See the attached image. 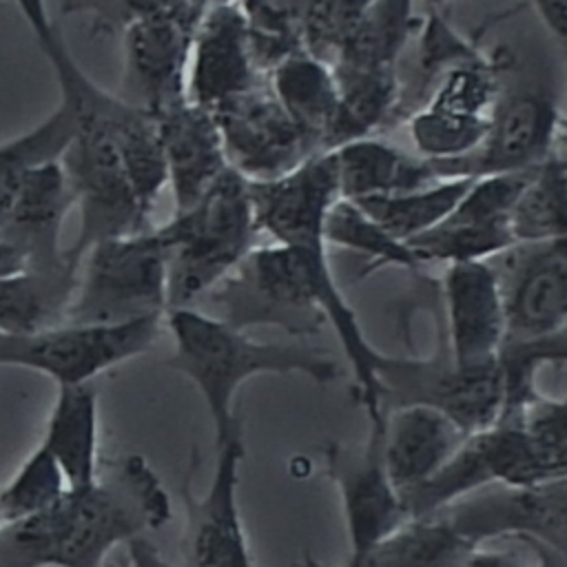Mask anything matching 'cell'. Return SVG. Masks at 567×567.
Wrapping results in <instances>:
<instances>
[{"label":"cell","instance_id":"40","mask_svg":"<svg viewBox=\"0 0 567 567\" xmlns=\"http://www.w3.org/2000/svg\"><path fill=\"white\" fill-rule=\"evenodd\" d=\"M24 268H27V264H24L22 255L18 252V248L7 239V235L0 228V279L16 275Z\"/></svg>","mask_w":567,"mask_h":567},{"label":"cell","instance_id":"7","mask_svg":"<svg viewBox=\"0 0 567 567\" xmlns=\"http://www.w3.org/2000/svg\"><path fill=\"white\" fill-rule=\"evenodd\" d=\"M381 405H427L445 414L467 436L496 425L505 412V377L501 357L458 365L445 343L430 359L385 357L379 372Z\"/></svg>","mask_w":567,"mask_h":567},{"label":"cell","instance_id":"25","mask_svg":"<svg viewBox=\"0 0 567 567\" xmlns=\"http://www.w3.org/2000/svg\"><path fill=\"white\" fill-rule=\"evenodd\" d=\"M42 445L58 461L69 487L97 478V392L91 383L58 388Z\"/></svg>","mask_w":567,"mask_h":567},{"label":"cell","instance_id":"5","mask_svg":"<svg viewBox=\"0 0 567 567\" xmlns=\"http://www.w3.org/2000/svg\"><path fill=\"white\" fill-rule=\"evenodd\" d=\"M168 312V248L148 228L93 244L80 261L69 323H126Z\"/></svg>","mask_w":567,"mask_h":567},{"label":"cell","instance_id":"12","mask_svg":"<svg viewBox=\"0 0 567 567\" xmlns=\"http://www.w3.org/2000/svg\"><path fill=\"white\" fill-rule=\"evenodd\" d=\"M197 22L199 18L159 13L126 24L117 95L151 117L188 100L186 71Z\"/></svg>","mask_w":567,"mask_h":567},{"label":"cell","instance_id":"6","mask_svg":"<svg viewBox=\"0 0 567 567\" xmlns=\"http://www.w3.org/2000/svg\"><path fill=\"white\" fill-rule=\"evenodd\" d=\"M204 299L217 310L210 315L239 330L277 326L301 337L326 321L315 306L308 252L281 244L252 248Z\"/></svg>","mask_w":567,"mask_h":567},{"label":"cell","instance_id":"18","mask_svg":"<svg viewBox=\"0 0 567 567\" xmlns=\"http://www.w3.org/2000/svg\"><path fill=\"white\" fill-rule=\"evenodd\" d=\"M447 354L458 365L494 361L507 339V317L492 261L445 266L443 272Z\"/></svg>","mask_w":567,"mask_h":567},{"label":"cell","instance_id":"21","mask_svg":"<svg viewBox=\"0 0 567 567\" xmlns=\"http://www.w3.org/2000/svg\"><path fill=\"white\" fill-rule=\"evenodd\" d=\"M75 206L62 162L35 168L0 224L27 268H53L66 259L62 248L64 219Z\"/></svg>","mask_w":567,"mask_h":567},{"label":"cell","instance_id":"32","mask_svg":"<svg viewBox=\"0 0 567 567\" xmlns=\"http://www.w3.org/2000/svg\"><path fill=\"white\" fill-rule=\"evenodd\" d=\"M326 246L346 248L368 257L370 268L396 266V268H416L421 266L416 255L405 241H399L388 230H383L357 202L339 197L323 224Z\"/></svg>","mask_w":567,"mask_h":567},{"label":"cell","instance_id":"35","mask_svg":"<svg viewBox=\"0 0 567 567\" xmlns=\"http://www.w3.org/2000/svg\"><path fill=\"white\" fill-rule=\"evenodd\" d=\"M62 13H86L95 31L115 33L137 18L159 13L197 20L204 7L193 0H62Z\"/></svg>","mask_w":567,"mask_h":567},{"label":"cell","instance_id":"13","mask_svg":"<svg viewBox=\"0 0 567 567\" xmlns=\"http://www.w3.org/2000/svg\"><path fill=\"white\" fill-rule=\"evenodd\" d=\"M264 82L241 2L210 4L193 31L186 97L215 111Z\"/></svg>","mask_w":567,"mask_h":567},{"label":"cell","instance_id":"30","mask_svg":"<svg viewBox=\"0 0 567 567\" xmlns=\"http://www.w3.org/2000/svg\"><path fill=\"white\" fill-rule=\"evenodd\" d=\"M509 228L516 244H547L567 239V162L549 155L520 190Z\"/></svg>","mask_w":567,"mask_h":567},{"label":"cell","instance_id":"33","mask_svg":"<svg viewBox=\"0 0 567 567\" xmlns=\"http://www.w3.org/2000/svg\"><path fill=\"white\" fill-rule=\"evenodd\" d=\"M505 377V412L507 419H523L540 399L536 390V372L543 365H567V323L545 337L532 341H509L501 350Z\"/></svg>","mask_w":567,"mask_h":567},{"label":"cell","instance_id":"36","mask_svg":"<svg viewBox=\"0 0 567 567\" xmlns=\"http://www.w3.org/2000/svg\"><path fill=\"white\" fill-rule=\"evenodd\" d=\"M527 430L549 450L567 456V396L545 399L540 396L525 414Z\"/></svg>","mask_w":567,"mask_h":567},{"label":"cell","instance_id":"4","mask_svg":"<svg viewBox=\"0 0 567 567\" xmlns=\"http://www.w3.org/2000/svg\"><path fill=\"white\" fill-rule=\"evenodd\" d=\"M31 33L49 60L58 84L60 102L73 113L75 126L109 131L124 157L140 202L153 213L155 199L166 186V168L157 135V122L142 109L124 102L117 93L97 86L75 62L47 0H16Z\"/></svg>","mask_w":567,"mask_h":567},{"label":"cell","instance_id":"8","mask_svg":"<svg viewBox=\"0 0 567 567\" xmlns=\"http://www.w3.org/2000/svg\"><path fill=\"white\" fill-rule=\"evenodd\" d=\"M164 317L126 323H58L31 334L0 332V365L27 368L60 385H84L151 350Z\"/></svg>","mask_w":567,"mask_h":567},{"label":"cell","instance_id":"11","mask_svg":"<svg viewBox=\"0 0 567 567\" xmlns=\"http://www.w3.org/2000/svg\"><path fill=\"white\" fill-rule=\"evenodd\" d=\"M210 113L219 126L228 166L248 182L275 179L319 153L281 109L268 80Z\"/></svg>","mask_w":567,"mask_h":567},{"label":"cell","instance_id":"2","mask_svg":"<svg viewBox=\"0 0 567 567\" xmlns=\"http://www.w3.org/2000/svg\"><path fill=\"white\" fill-rule=\"evenodd\" d=\"M164 321L173 337L166 365L184 374L202 394L215 445L241 423L235 416V396L252 377L301 374L317 385H328L341 374L339 363L319 348L257 341L246 330L195 306L168 310Z\"/></svg>","mask_w":567,"mask_h":567},{"label":"cell","instance_id":"37","mask_svg":"<svg viewBox=\"0 0 567 567\" xmlns=\"http://www.w3.org/2000/svg\"><path fill=\"white\" fill-rule=\"evenodd\" d=\"M461 567H529L523 556H518L516 551H507V549H492V547H483L476 545L465 560L461 563Z\"/></svg>","mask_w":567,"mask_h":567},{"label":"cell","instance_id":"10","mask_svg":"<svg viewBox=\"0 0 567 567\" xmlns=\"http://www.w3.org/2000/svg\"><path fill=\"white\" fill-rule=\"evenodd\" d=\"M213 476L202 494L184 478V567H257L239 509V472L246 456L241 423L215 445Z\"/></svg>","mask_w":567,"mask_h":567},{"label":"cell","instance_id":"31","mask_svg":"<svg viewBox=\"0 0 567 567\" xmlns=\"http://www.w3.org/2000/svg\"><path fill=\"white\" fill-rule=\"evenodd\" d=\"M419 264L441 261L445 266L465 261H489L516 246L509 221H461L447 217L427 233L405 241Z\"/></svg>","mask_w":567,"mask_h":567},{"label":"cell","instance_id":"1","mask_svg":"<svg viewBox=\"0 0 567 567\" xmlns=\"http://www.w3.org/2000/svg\"><path fill=\"white\" fill-rule=\"evenodd\" d=\"M171 498L144 456L66 492L44 512L0 525V567H102L106 554L159 529Z\"/></svg>","mask_w":567,"mask_h":567},{"label":"cell","instance_id":"39","mask_svg":"<svg viewBox=\"0 0 567 567\" xmlns=\"http://www.w3.org/2000/svg\"><path fill=\"white\" fill-rule=\"evenodd\" d=\"M543 24L563 42H567V0H529Z\"/></svg>","mask_w":567,"mask_h":567},{"label":"cell","instance_id":"19","mask_svg":"<svg viewBox=\"0 0 567 567\" xmlns=\"http://www.w3.org/2000/svg\"><path fill=\"white\" fill-rule=\"evenodd\" d=\"M155 122L175 213L186 210L230 168L219 126L208 109L188 100L168 109Z\"/></svg>","mask_w":567,"mask_h":567},{"label":"cell","instance_id":"3","mask_svg":"<svg viewBox=\"0 0 567 567\" xmlns=\"http://www.w3.org/2000/svg\"><path fill=\"white\" fill-rule=\"evenodd\" d=\"M168 248V310L193 308L255 248L250 184L228 168L157 228Z\"/></svg>","mask_w":567,"mask_h":567},{"label":"cell","instance_id":"29","mask_svg":"<svg viewBox=\"0 0 567 567\" xmlns=\"http://www.w3.org/2000/svg\"><path fill=\"white\" fill-rule=\"evenodd\" d=\"M75 135V120L66 104H58L38 126L0 142V224L9 215L29 175L62 157Z\"/></svg>","mask_w":567,"mask_h":567},{"label":"cell","instance_id":"26","mask_svg":"<svg viewBox=\"0 0 567 567\" xmlns=\"http://www.w3.org/2000/svg\"><path fill=\"white\" fill-rule=\"evenodd\" d=\"M414 0H370L337 47L334 64L365 71H396L412 33Z\"/></svg>","mask_w":567,"mask_h":567},{"label":"cell","instance_id":"17","mask_svg":"<svg viewBox=\"0 0 567 567\" xmlns=\"http://www.w3.org/2000/svg\"><path fill=\"white\" fill-rule=\"evenodd\" d=\"M560 113L554 97L538 91L501 95L489 128L474 153L432 164L441 177H483L529 171L551 155Z\"/></svg>","mask_w":567,"mask_h":567},{"label":"cell","instance_id":"23","mask_svg":"<svg viewBox=\"0 0 567 567\" xmlns=\"http://www.w3.org/2000/svg\"><path fill=\"white\" fill-rule=\"evenodd\" d=\"M337 159L339 193L346 199L396 195L436 182L441 175L432 162L372 135L332 148Z\"/></svg>","mask_w":567,"mask_h":567},{"label":"cell","instance_id":"38","mask_svg":"<svg viewBox=\"0 0 567 567\" xmlns=\"http://www.w3.org/2000/svg\"><path fill=\"white\" fill-rule=\"evenodd\" d=\"M126 567H177L162 556V551L146 536L126 543Z\"/></svg>","mask_w":567,"mask_h":567},{"label":"cell","instance_id":"43","mask_svg":"<svg viewBox=\"0 0 567 567\" xmlns=\"http://www.w3.org/2000/svg\"><path fill=\"white\" fill-rule=\"evenodd\" d=\"M427 4H445V2H450V0H425Z\"/></svg>","mask_w":567,"mask_h":567},{"label":"cell","instance_id":"22","mask_svg":"<svg viewBox=\"0 0 567 567\" xmlns=\"http://www.w3.org/2000/svg\"><path fill=\"white\" fill-rule=\"evenodd\" d=\"M268 86L315 151H328L339 117L332 64L308 49L290 51L268 69Z\"/></svg>","mask_w":567,"mask_h":567},{"label":"cell","instance_id":"15","mask_svg":"<svg viewBox=\"0 0 567 567\" xmlns=\"http://www.w3.org/2000/svg\"><path fill=\"white\" fill-rule=\"evenodd\" d=\"M248 184L259 233L288 248L326 246V215L341 197L332 151L312 153L275 179Z\"/></svg>","mask_w":567,"mask_h":567},{"label":"cell","instance_id":"24","mask_svg":"<svg viewBox=\"0 0 567 567\" xmlns=\"http://www.w3.org/2000/svg\"><path fill=\"white\" fill-rule=\"evenodd\" d=\"M66 252L53 268H24L0 279L2 334H31L64 323L82 261L69 248Z\"/></svg>","mask_w":567,"mask_h":567},{"label":"cell","instance_id":"28","mask_svg":"<svg viewBox=\"0 0 567 567\" xmlns=\"http://www.w3.org/2000/svg\"><path fill=\"white\" fill-rule=\"evenodd\" d=\"M474 177H439L414 190L365 197L357 204L392 237L410 241L445 221L458 206ZM354 202V199H352Z\"/></svg>","mask_w":567,"mask_h":567},{"label":"cell","instance_id":"14","mask_svg":"<svg viewBox=\"0 0 567 567\" xmlns=\"http://www.w3.org/2000/svg\"><path fill=\"white\" fill-rule=\"evenodd\" d=\"M439 514L476 545L520 536L567 554V476L534 487H487Z\"/></svg>","mask_w":567,"mask_h":567},{"label":"cell","instance_id":"9","mask_svg":"<svg viewBox=\"0 0 567 567\" xmlns=\"http://www.w3.org/2000/svg\"><path fill=\"white\" fill-rule=\"evenodd\" d=\"M383 416L368 421V434L361 443H330L321 450L326 474L341 505L348 558H365L410 518L403 496L383 465Z\"/></svg>","mask_w":567,"mask_h":567},{"label":"cell","instance_id":"41","mask_svg":"<svg viewBox=\"0 0 567 567\" xmlns=\"http://www.w3.org/2000/svg\"><path fill=\"white\" fill-rule=\"evenodd\" d=\"M556 142L567 151V117L565 115H560L558 131H556Z\"/></svg>","mask_w":567,"mask_h":567},{"label":"cell","instance_id":"20","mask_svg":"<svg viewBox=\"0 0 567 567\" xmlns=\"http://www.w3.org/2000/svg\"><path fill=\"white\" fill-rule=\"evenodd\" d=\"M467 434L427 405L390 408L383 416L381 454L401 496L430 481L461 447Z\"/></svg>","mask_w":567,"mask_h":567},{"label":"cell","instance_id":"16","mask_svg":"<svg viewBox=\"0 0 567 567\" xmlns=\"http://www.w3.org/2000/svg\"><path fill=\"white\" fill-rule=\"evenodd\" d=\"M509 341H532L567 323V239L516 244L494 257Z\"/></svg>","mask_w":567,"mask_h":567},{"label":"cell","instance_id":"42","mask_svg":"<svg viewBox=\"0 0 567 567\" xmlns=\"http://www.w3.org/2000/svg\"><path fill=\"white\" fill-rule=\"evenodd\" d=\"M343 567H368V563H365V558H348Z\"/></svg>","mask_w":567,"mask_h":567},{"label":"cell","instance_id":"27","mask_svg":"<svg viewBox=\"0 0 567 567\" xmlns=\"http://www.w3.org/2000/svg\"><path fill=\"white\" fill-rule=\"evenodd\" d=\"M476 547L443 514L408 518L368 556V567H461Z\"/></svg>","mask_w":567,"mask_h":567},{"label":"cell","instance_id":"34","mask_svg":"<svg viewBox=\"0 0 567 567\" xmlns=\"http://www.w3.org/2000/svg\"><path fill=\"white\" fill-rule=\"evenodd\" d=\"M66 478L40 443L16 470V474L0 487V525H9L49 509L64 492Z\"/></svg>","mask_w":567,"mask_h":567}]
</instances>
